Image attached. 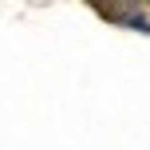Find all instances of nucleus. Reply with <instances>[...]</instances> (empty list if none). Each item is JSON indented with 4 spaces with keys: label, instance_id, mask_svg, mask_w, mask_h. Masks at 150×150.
Returning a JSON list of instances; mask_svg holds the SVG:
<instances>
[{
    "label": "nucleus",
    "instance_id": "f257e3e1",
    "mask_svg": "<svg viewBox=\"0 0 150 150\" xmlns=\"http://www.w3.org/2000/svg\"><path fill=\"white\" fill-rule=\"evenodd\" d=\"M115 20H119V24H127L130 32H146V36H150V20H146V16H138V12H119Z\"/></svg>",
    "mask_w": 150,
    "mask_h": 150
}]
</instances>
